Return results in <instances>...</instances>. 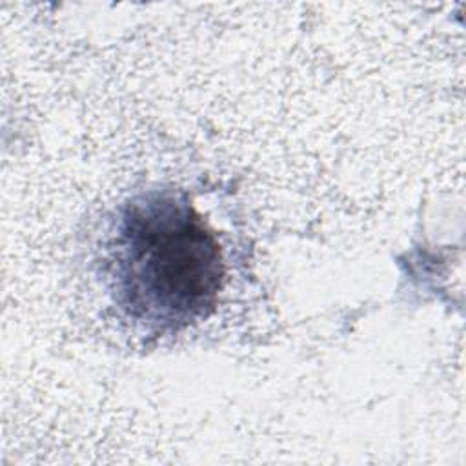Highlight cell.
Returning a JSON list of instances; mask_svg holds the SVG:
<instances>
[{"mask_svg": "<svg viewBox=\"0 0 466 466\" xmlns=\"http://www.w3.org/2000/svg\"><path fill=\"white\" fill-rule=\"evenodd\" d=\"M109 264L118 308L155 333L204 319L226 271L215 233L175 189H151L124 204Z\"/></svg>", "mask_w": 466, "mask_h": 466, "instance_id": "cell-1", "label": "cell"}]
</instances>
